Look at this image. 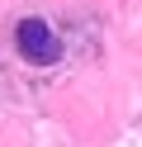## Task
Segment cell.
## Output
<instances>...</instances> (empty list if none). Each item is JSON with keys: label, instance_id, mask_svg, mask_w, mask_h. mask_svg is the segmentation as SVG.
<instances>
[{"label": "cell", "instance_id": "1", "mask_svg": "<svg viewBox=\"0 0 142 147\" xmlns=\"http://www.w3.org/2000/svg\"><path fill=\"white\" fill-rule=\"evenodd\" d=\"M14 48L24 52L28 62H38V67H47V62L62 57V43H57V33H52V24H47V19H19Z\"/></svg>", "mask_w": 142, "mask_h": 147}]
</instances>
